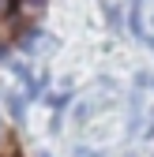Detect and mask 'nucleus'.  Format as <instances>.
<instances>
[{
    "instance_id": "f257e3e1",
    "label": "nucleus",
    "mask_w": 154,
    "mask_h": 157,
    "mask_svg": "<svg viewBox=\"0 0 154 157\" xmlns=\"http://www.w3.org/2000/svg\"><path fill=\"white\" fill-rule=\"evenodd\" d=\"M8 112L19 120V116H23V97H8Z\"/></svg>"
}]
</instances>
